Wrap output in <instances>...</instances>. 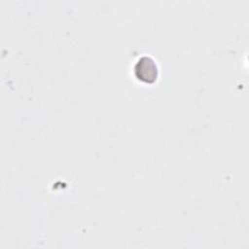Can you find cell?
<instances>
[{
	"label": "cell",
	"mask_w": 249,
	"mask_h": 249,
	"mask_svg": "<svg viewBox=\"0 0 249 249\" xmlns=\"http://www.w3.org/2000/svg\"><path fill=\"white\" fill-rule=\"evenodd\" d=\"M134 74L138 80L152 84L158 78V66L152 57L143 55L135 63Z\"/></svg>",
	"instance_id": "6da1fadb"
}]
</instances>
